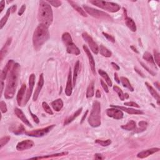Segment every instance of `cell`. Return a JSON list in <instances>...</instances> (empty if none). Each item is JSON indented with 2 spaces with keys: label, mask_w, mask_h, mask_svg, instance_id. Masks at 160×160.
Here are the masks:
<instances>
[{
  "label": "cell",
  "mask_w": 160,
  "mask_h": 160,
  "mask_svg": "<svg viewBox=\"0 0 160 160\" xmlns=\"http://www.w3.org/2000/svg\"><path fill=\"white\" fill-rule=\"evenodd\" d=\"M20 72V65L15 63L8 78V81L4 91V98L6 99H12L15 95V92L17 87L18 77H19Z\"/></svg>",
  "instance_id": "6da1fadb"
},
{
  "label": "cell",
  "mask_w": 160,
  "mask_h": 160,
  "mask_svg": "<svg viewBox=\"0 0 160 160\" xmlns=\"http://www.w3.org/2000/svg\"><path fill=\"white\" fill-rule=\"evenodd\" d=\"M50 37L48 27L40 24L35 29L33 36V45L36 51H39Z\"/></svg>",
  "instance_id": "7a4b0ae2"
},
{
  "label": "cell",
  "mask_w": 160,
  "mask_h": 160,
  "mask_svg": "<svg viewBox=\"0 0 160 160\" xmlns=\"http://www.w3.org/2000/svg\"><path fill=\"white\" fill-rule=\"evenodd\" d=\"M38 20L40 24L50 26L53 21V10L47 1H40L38 13Z\"/></svg>",
  "instance_id": "3957f363"
},
{
  "label": "cell",
  "mask_w": 160,
  "mask_h": 160,
  "mask_svg": "<svg viewBox=\"0 0 160 160\" xmlns=\"http://www.w3.org/2000/svg\"><path fill=\"white\" fill-rule=\"evenodd\" d=\"M101 104L97 101H95L92 106L90 115L88 117V122L89 125L93 128L100 126L101 121Z\"/></svg>",
  "instance_id": "277c9868"
},
{
  "label": "cell",
  "mask_w": 160,
  "mask_h": 160,
  "mask_svg": "<svg viewBox=\"0 0 160 160\" xmlns=\"http://www.w3.org/2000/svg\"><path fill=\"white\" fill-rule=\"evenodd\" d=\"M90 3L98 8L111 12V13H116L120 10V6L118 4L113 2L101 1V0L100 1V0H91L90 1Z\"/></svg>",
  "instance_id": "5b68a950"
},
{
  "label": "cell",
  "mask_w": 160,
  "mask_h": 160,
  "mask_svg": "<svg viewBox=\"0 0 160 160\" xmlns=\"http://www.w3.org/2000/svg\"><path fill=\"white\" fill-rule=\"evenodd\" d=\"M83 8L84 11L87 12V13L90 15L91 16H93L95 18L99 20H112V18L108 13L103 12L102 11L98 10L91 7H88L87 5H83Z\"/></svg>",
  "instance_id": "8992f818"
},
{
  "label": "cell",
  "mask_w": 160,
  "mask_h": 160,
  "mask_svg": "<svg viewBox=\"0 0 160 160\" xmlns=\"http://www.w3.org/2000/svg\"><path fill=\"white\" fill-rule=\"evenodd\" d=\"M55 126H56L55 125H52L50 126H48L46 128L38 129V130H36L26 131L24 133H25V134L28 137H36V138L42 137L50 132Z\"/></svg>",
  "instance_id": "52a82bcc"
},
{
  "label": "cell",
  "mask_w": 160,
  "mask_h": 160,
  "mask_svg": "<svg viewBox=\"0 0 160 160\" xmlns=\"http://www.w3.org/2000/svg\"><path fill=\"white\" fill-rule=\"evenodd\" d=\"M82 38L83 40L87 43L89 45L91 50L95 54L99 53V46H98L96 43L93 40V38L87 32H84L82 34Z\"/></svg>",
  "instance_id": "ba28073f"
},
{
  "label": "cell",
  "mask_w": 160,
  "mask_h": 160,
  "mask_svg": "<svg viewBox=\"0 0 160 160\" xmlns=\"http://www.w3.org/2000/svg\"><path fill=\"white\" fill-rule=\"evenodd\" d=\"M35 75L33 73L31 74L29 78V88L27 91V93H26V96L25 97V101L23 103V105H25V104L28 102V101L29 100L31 96L32 95L33 93V90L34 88V83H35Z\"/></svg>",
  "instance_id": "9c48e42d"
},
{
  "label": "cell",
  "mask_w": 160,
  "mask_h": 160,
  "mask_svg": "<svg viewBox=\"0 0 160 160\" xmlns=\"http://www.w3.org/2000/svg\"><path fill=\"white\" fill-rule=\"evenodd\" d=\"M106 114L108 117L115 120H121L123 118V113L118 108L112 107L106 109Z\"/></svg>",
  "instance_id": "30bf717a"
},
{
  "label": "cell",
  "mask_w": 160,
  "mask_h": 160,
  "mask_svg": "<svg viewBox=\"0 0 160 160\" xmlns=\"http://www.w3.org/2000/svg\"><path fill=\"white\" fill-rule=\"evenodd\" d=\"M34 143L32 140L26 139L18 143L16 145V148L18 151H24L32 148Z\"/></svg>",
  "instance_id": "8fae6325"
},
{
  "label": "cell",
  "mask_w": 160,
  "mask_h": 160,
  "mask_svg": "<svg viewBox=\"0 0 160 160\" xmlns=\"http://www.w3.org/2000/svg\"><path fill=\"white\" fill-rule=\"evenodd\" d=\"M44 82H45L44 75H43V74L41 73V75H40L38 84H37V87H36V90L34 91V95H33V100L34 101H36L37 100H38V96H39L40 93V91H41L43 87V85H44Z\"/></svg>",
  "instance_id": "7c38bea8"
},
{
  "label": "cell",
  "mask_w": 160,
  "mask_h": 160,
  "mask_svg": "<svg viewBox=\"0 0 160 160\" xmlns=\"http://www.w3.org/2000/svg\"><path fill=\"white\" fill-rule=\"evenodd\" d=\"M83 48L84 52L86 53V54H87V57H88V59H89V63H90V65L91 71H92V73L94 74V75H95V74H96L95 62V60H94L93 55L91 54V53L90 52V50H89V48L87 47V46L83 45Z\"/></svg>",
  "instance_id": "4fadbf2b"
},
{
  "label": "cell",
  "mask_w": 160,
  "mask_h": 160,
  "mask_svg": "<svg viewBox=\"0 0 160 160\" xmlns=\"http://www.w3.org/2000/svg\"><path fill=\"white\" fill-rule=\"evenodd\" d=\"M14 63H15V62L13 59H10L8 61L7 65H5L3 70H2L1 73V76H0L1 81H3L4 80L7 78L8 74L10 69L11 68V67H13Z\"/></svg>",
  "instance_id": "5bb4252c"
},
{
  "label": "cell",
  "mask_w": 160,
  "mask_h": 160,
  "mask_svg": "<svg viewBox=\"0 0 160 160\" xmlns=\"http://www.w3.org/2000/svg\"><path fill=\"white\" fill-rule=\"evenodd\" d=\"M9 130L10 132L13 133L16 135H20L23 133H24L25 131V129L21 124H15L11 125L9 128Z\"/></svg>",
  "instance_id": "9a60e30c"
},
{
  "label": "cell",
  "mask_w": 160,
  "mask_h": 160,
  "mask_svg": "<svg viewBox=\"0 0 160 160\" xmlns=\"http://www.w3.org/2000/svg\"><path fill=\"white\" fill-rule=\"evenodd\" d=\"M110 107L118 108L120 110L123 111V112H125L128 114H144L143 111L139 110V109H135L133 108H126V107L120 106H114V105H110Z\"/></svg>",
  "instance_id": "2e32d148"
},
{
  "label": "cell",
  "mask_w": 160,
  "mask_h": 160,
  "mask_svg": "<svg viewBox=\"0 0 160 160\" xmlns=\"http://www.w3.org/2000/svg\"><path fill=\"white\" fill-rule=\"evenodd\" d=\"M15 113L16 115V116L19 118L23 123L27 125L29 127L32 128V125L31 124V123L29 121V120L27 119L26 117L24 115L23 111L19 108H15Z\"/></svg>",
  "instance_id": "e0dca14e"
},
{
  "label": "cell",
  "mask_w": 160,
  "mask_h": 160,
  "mask_svg": "<svg viewBox=\"0 0 160 160\" xmlns=\"http://www.w3.org/2000/svg\"><path fill=\"white\" fill-rule=\"evenodd\" d=\"M72 91H73V80H72L71 68H70L68 75L66 87L65 89V94L66 95V96H70L72 94Z\"/></svg>",
  "instance_id": "ac0fdd59"
},
{
  "label": "cell",
  "mask_w": 160,
  "mask_h": 160,
  "mask_svg": "<svg viewBox=\"0 0 160 160\" xmlns=\"http://www.w3.org/2000/svg\"><path fill=\"white\" fill-rule=\"evenodd\" d=\"M159 148H151V149H148L146 150H144L139 152V153H138L137 155V157L138 158H145L148 157L149 156L153 155V154H155V153H157L158 151H159Z\"/></svg>",
  "instance_id": "d6986e66"
},
{
  "label": "cell",
  "mask_w": 160,
  "mask_h": 160,
  "mask_svg": "<svg viewBox=\"0 0 160 160\" xmlns=\"http://www.w3.org/2000/svg\"><path fill=\"white\" fill-rule=\"evenodd\" d=\"M66 51L68 53L75 54L76 55V56H78V55L80 54L79 49L76 46V45L73 42L66 45Z\"/></svg>",
  "instance_id": "ffe728a7"
},
{
  "label": "cell",
  "mask_w": 160,
  "mask_h": 160,
  "mask_svg": "<svg viewBox=\"0 0 160 160\" xmlns=\"http://www.w3.org/2000/svg\"><path fill=\"white\" fill-rule=\"evenodd\" d=\"M26 88V84H23L21 88L20 89V90L18 91V92L17 96H16V100H17L18 104L19 106H23L22 105V101L23 100L24 93H25Z\"/></svg>",
  "instance_id": "44dd1931"
},
{
  "label": "cell",
  "mask_w": 160,
  "mask_h": 160,
  "mask_svg": "<svg viewBox=\"0 0 160 160\" xmlns=\"http://www.w3.org/2000/svg\"><path fill=\"white\" fill-rule=\"evenodd\" d=\"M11 41H12L11 38H8V40L5 43V44L4 45L3 47L1 48V51H0V59H1V61H2L4 57L6 56V54H7L8 50V48L11 43Z\"/></svg>",
  "instance_id": "7402d4cb"
},
{
  "label": "cell",
  "mask_w": 160,
  "mask_h": 160,
  "mask_svg": "<svg viewBox=\"0 0 160 160\" xmlns=\"http://www.w3.org/2000/svg\"><path fill=\"white\" fill-rule=\"evenodd\" d=\"M125 20L126 26L130 29V30L133 32H137V25L136 23L131 19V18H129L127 16L126 14L125 15Z\"/></svg>",
  "instance_id": "603a6c76"
},
{
  "label": "cell",
  "mask_w": 160,
  "mask_h": 160,
  "mask_svg": "<svg viewBox=\"0 0 160 160\" xmlns=\"http://www.w3.org/2000/svg\"><path fill=\"white\" fill-rule=\"evenodd\" d=\"M145 85H146V88H148V90L150 94L152 95V96L154 98H155V99L157 100V103L159 105V101H160L159 100H160V97H159V95L158 94V92L155 89H154L152 86L151 84H150L146 82Z\"/></svg>",
  "instance_id": "cb8c5ba5"
},
{
  "label": "cell",
  "mask_w": 160,
  "mask_h": 160,
  "mask_svg": "<svg viewBox=\"0 0 160 160\" xmlns=\"http://www.w3.org/2000/svg\"><path fill=\"white\" fill-rule=\"evenodd\" d=\"M68 155V152L65 151V152H62L59 153H56V154H53V155H46V156H38V157H33L31 159H49V158H56V157H59V156H63Z\"/></svg>",
  "instance_id": "d4e9b609"
},
{
  "label": "cell",
  "mask_w": 160,
  "mask_h": 160,
  "mask_svg": "<svg viewBox=\"0 0 160 160\" xmlns=\"http://www.w3.org/2000/svg\"><path fill=\"white\" fill-rule=\"evenodd\" d=\"M82 110H83V108H81L78 109L76 112L75 113H74L72 115H71L70 116H69L68 118L66 120H65V122H64V125H67L70 124V123H71L72 121H73L74 120H75L77 117L82 112Z\"/></svg>",
  "instance_id": "484cf974"
},
{
  "label": "cell",
  "mask_w": 160,
  "mask_h": 160,
  "mask_svg": "<svg viewBox=\"0 0 160 160\" xmlns=\"http://www.w3.org/2000/svg\"><path fill=\"white\" fill-rule=\"evenodd\" d=\"M51 106L53 109L56 111V112H59L63 107V101L62 100L59 98V99L52 101Z\"/></svg>",
  "instance_id": "4316f807"
},
{
  "label": "cell",
  "mask_w": 160,
  "mask_h": 160,
  "mask_svg": "<svg viewBox=\"0 0 160 160\" xmlns=\"http://www.w3.org/2000/svg\"><path fill=\"white\" fill-rule=\"evenodd\" d=\"M68 2L70 5L71 6V7L75 9L78 13H79L80 14V15L83 16V17H87L88 15H87V13H86V12L84 11V10H83L81 7H79V6L78 4H76L75 2H73V1H68Z\"/></svg>",
  "instance_id": "83f0119b"
},
{
  "label": "cell",
  "mask_w": 160,
  "mask_h": 160,
  "mask_svg": "<svg viewBox=\"0 0 160 160\" xmlns=\"http://www.w3.org/2000/svg\"><path fill=\"white\" fill-rule=\"evenodd\" d=\"M99 53L103 57L106 58H109L112 57V52L103 45H100V46L99 47Z\"/></svg>",
  "instance_id": "f1b7e54d"
},
{
  "label": "cell",
  "mask_w": 160,
  "mask_h": 160,
  "mask_svg": "<svg viewBox=\"0 0 160 160\" xmlns=\"http://www.w3.org/2000/svg\"><path fill=\"white\" fill-rule=\"evenodd\" d=\"M79 61H77L75 65V67H74V73H73V87H75L76 83V79L78 78V75L79 70Z\"/></svg>",
  "instance_id": "f546056e"
},
{
  "label": "cell",
  "mask_w": 160,
  "mask_h": 160,
  "mask_svg": "<svg viewBox=\"0 0 160 160\" xmlns=\"http://www.w3.org/2000/svg\"><path fill=\"white\" fill-rule=\"evenodd\" d=\"M120 81L122 83L123 86V87L128 89L131 92L134 91V88L132 87L130 81H129V79L127 78L122 76L120 78Z\"/></svg>",
  "instance_id": "4dcf8cb0"
},
{
  "label": "cell",
  "mask_w": 160,
  "mask_h": 160,
  "mask_svg": "<svg viewBox=\"0 0 160 160\" xmlns=\"http://www.w3.org/2000/svg\"><path fill=\"white\" fill-rule=\"evenodd\" d=\"M137 125L136 122L133 120L129 121L125 125L121 126V128L126 131H132L136 129Z\"/></svg>",
  "instance_id": "1f68e13d"
},
{
  "label": "cell",
  "mask_w": 160,
  "mask_h": 160,
  "mask_svg": "<svg viewBox=\"0 0 160 160\" xmlns=\"http://www.w3.org/2000/svg\"><path fill=\"white\" fill-rule=\"evenodd\" d=\"M143 58L146 61H147L148 63L149 64L151 65L152 66H153L154 67H155V68L156 69V65H155V61H154V59H153V57L152 55L150 53L148 52V51H146L143 56Z\"/></svg>",
  "instance_id": "d6a6232c"
},
{
  "label": "cell",
  "mask_w": 160,
  "mask_h": 160,
  "mask_svg": "<svg viewBox=\"0 0 160 160\" xmlns=\"http://www.w3.org/2000/svg\"><path fill=\"white\" fill-rule=\"evenodd\" d=\"M98 73L100 74V76L105 80L106 83H107V84L109 86V87H112L113 85V83H112V80H111L110 78L109 77V75H108V73L106 72H105L104 71L102 70H98Z\"/></svg>",
  "instance_id": "836d02e7"
},
{
  "label": "cell",
  "mask_w": 160,
  "mask_h": 160,
  "mask_svg": "<svg viewBox=\"0 0 160 160\" xmlns=\"http://www.w3.org/2000/svg\"><path fill=\"white\" fill-rule=\"evenodd\" d=\"M11 13V7H10L8 9L7 13H6L5 15L1 18V21H0V29H3V28L4 26L6 23H7Z\"/></svg>",
  "instance_id": "e575fe53"
},
{
  "label": "cell",
  "mask_w": 160,
  "mask_h": 160,
  "mask_svg": "<svg viewBox=\"0 0 160 160\" xmlns=\"http://www.w3.org/2000/svg\"><path fill=\"white\" fill-rule=\"evenodd\" d=\"M94 95H95V83L94 81H92L91 83H90L87 88L86 96H87V98H90L93 97Z\"/></svg>",
  "instance_id": "d590c367"
},
{
  "label": "cell",
  "mask_w": 160,
  "mask_h": 160,
  "mask_svg": "<svg viewBox=\"0 0 160 160\" xmlns=\"http://www.w3.org/2000/svg\"><path fill=\"white\" fill-rule=\"evenodd\" d=\"M62 40H63V41L64 43V44L65 45V46L73 42V40H72L71 34L69 33H68V32H65V33H64L63 34V35H62Z\"/></svg>",
  "instance_id": "8d00e7d4"
},
{
  "label": "cell",
  "mask_w": 160,
  "mask_h": 160,
  "mask_svg": "<svg viewBox=\"0 0 160 160\" xmlns=\"http://www.w3.org/2000/svg\"><path fill=\"white\" fill-rule=\"evenodd\" d=\"M113 90L116 92L117 94H118V97L120 98V99L121 101H124L125 100V98L124 93H123V91L121 90V89L120 87H118V86L114 85L113 87Z\"/></svg>",
  "instance_id": "74e56055"
},
{
  "label": "cell",
  "mask_w": 160,
  "mask_h": 160,
  "mask_svg": "<svg viewBox=\"0 0 160 160\" xmlns=\"http://www.w3.org/2000/svg\"><path fill=\"white\" fill-rule=\"evenodd\" d=\"M148 126V123L147 122L144 121H141L139 122V128L137 129V131H136V133H141L143 132L145 130H146V129Z\"/></svg>",
  "instance_id": "f35d334b"
},
{
  "label": "cell",
  "mask_w": 160,
  "mask_h": 160,
  "mask_svg": "<svg viewBox=\"0 0 160 160\" xmlns=\"http://www.w3.org/2000/svg\"><path fill=\"white\" fill-rule=\"evenodd\" d=\"M95 143L100 145L102 146H108L112 144V140L111 139H107V140H101V139H96L95 141Z\"/></svg>",
  "instance_id": "ab89813d"
},
{
  "label": "cell",
  "mask_w": 160,
  "mask_h": 160,
  "mask_svg": "<svg viewBox=\"0 0 160 160\" xmlns=\"http://www.w3.org/2000/svg\"><path fill=\"white\" fill-rule=\"evenodd\" d=\"M11 139V137L9 136H6L0 139V149H2L3 147L7 145Z\"/></svg>",
  "instance_id": "60d3db41"
},
{
  "label": "cell",
  "mask_w": 160,
  "mask_h": 160,
  "mask_svg": "<svg viewBox=\"0 0 160 160\" xmlns=\"http://www.w3.org/2000/svg\"><path fill=\"white\" fill-rule=\"evenodd\" d=\"M42 106H43V108L44 109L45 112L46 113H47L48 114H50V115L53 114V111L51 110L50 106L48 105V104L46 102H45V101L43 102V103H42Z\"/></svg>",
  "instance_id": "b9f144b4"
},
{
  "label": "cell",
  "mask_w": 160,
  "mask_h": 160,
  "mask_svg": "<svg viewBox=\"0 0 160 160\" xmlns=\"http://www.w3.org/2000/svg\"><path fill=\"white\" fill-rule=\"evenodd\" d=\"M153 53H154V57H155V59H154V61H155V63H156L157 65L159 67L160 66V54L155 50H154Z\"/></svg>",
  "instance_id": "7bdbcfd3"
},
{
  "label": "cell",
  "mask_w": 160,
  "mask_h": 160,
  "mask_svg": "<svg viewBox=\"0 0 160 160\" xmlns=\"http://www.w3.org/2000/svg\"><path fill=\"white\" fill-rule=\"evenodd\" d=\"M49 4H50L51 5H52L53 7H55V8H58L62 4L61 1H58V0H54V1H47Z\"/></svg>",
  "instance_id": "ee69618b"
},
{
  "label": "cell",
  "mask_w": 160,
  "mask_h": 160,
  "mask_svg": "<svg viewBox=\"0 0 160 160\" xmlns=\"http://www.w3.org/2000/svg\"><path fill=\"white\" fill-rule=\"evenodd\" d=\"M0 109H1V112L2 113H5L7 112V104L5 103L3 101H0Z\"/></svg>",
  "instance_id": "f6af8a7d"
},
{
  "label": "cell",
  "mask_w": 160,
  "mask_h": 160,
  "mask_svg": "<svg viewBox=\"0 0 160 160\" xmlns=\"http://www.w3.org/2000/svg\"><path fill=\"white\" fill-rule=\"evenodd\" d=\"M102 33H103V34L104 35V36L105 37V38H106L108 41H111V42H112L113 43H115V39H114V37H113V36L110 35V34H108V33H104V32H103Z\"/></svg>",
  "instance_id": "bcb514c9"
},
{
  "label": "cell",
  "mask_w": 160,
  "mask_h": 160,
  "mask_svg": "<svg viewBox=\"0 0 160 160\" xmlns=\"http://www.w3.org/2000/svg\"><path fill=\"white\" fill-rule=\"evenodd\" d=\"M124 105L128 106H132V107H135V108H139V106L137 103L133 101H130V102H126L124 103Z\"/></svg>",
  "instance_id": "7dc6e473"
},
{
  "label": "cell",
  "mask_w": 160,
  "mask_h": 160,
  "mask_svg": "<svg viewBox=\"0 0 160 160\" xmlns=\"http://www.w3.org/2000/svg\"><path fill=\"white\" fill-rule=\"evenodd\" d=\"M139 63H140V64L141 65V66H142L149 73H150L152 76H155V75H156V73H155V72H153V71H151L150 69H149L148 68V67H147L143 63H142V62H139Z\"/></svg>",
  "instance_id": "c3c4849f"
},
{
  "label": "cell",
  "mask_w": 160,
  "mask_h": 160,
  "mask_svg": "<svg viewBox=\"0 0 160 160\" xmlns=\"http://www.w3.org/2000/svg\"><path fill=\"white\" fill-rule=\"evenodd\" d=\"M29 113H30L31 116H32V118H33V121H34L36 123L38 124L39 123H40V120H39V118H38V116H37L36 114H33V113H32V111H31V109H29Z\"/></svg>",
  "instance_id": "681fc988"
},
{
  "label": "cell",
  "mask_w": 160,
  "mask_h": 160,
  "mask_svg": "<svg viewBox=\"0 0 160 160\" xmlns=\"http://www.w3.org/2000/svg\"><path fill=\"white\" fill-rule=\"evenodd\" d=\"M101 87L102 88H103L104 91L106 92V93H109V89H108V85L105 83V82H104L103 80L101 79Z\"/></svg>",
  "instance_id": "f907efd6"
},
{
  "label": "cell",
  "mask_w": 160,
  "mask_h": 160,
  "mask_svg": "<svg viewBox=\"0 0 160 160\" xmlns=\"http://www.w3.org/2000/svg\"><path fill=\"white\" fill-rule=\"evenodd\" d=\"M26 5H25V4H23V5L21 6V7L20 8V10L18 11V15H19V16H21V15L24 13V11H25V10H26Z\"/></svg>",
  "instance_id": "816d5d0a"
},
{
  "label": "cell",
  "mask_w": 160,
  "mask_h": 160,
  "mask_svg": "<svg viewBox=\"0 0 160 160\" xmlns=\"http://www.w3.org/2000/svg\"><path fill=\"white\" fill-rule=\"evenodd\" d=\"M4 7H5V1L2 0V1H1V2H0V13H1L3 11Z\"/></svg>",
  "instance_id": "f5cc1de1"
},
{
  "label": "cell",
  "mask_w": 160,
  "mask_h": 160,
  "mask_svg": "<svg viewBox=\"0 0 160 160\" xmlns=\"http://www.w3.org/2000/svg\"><path fill=\"white\" fill-rule=\"evenodd\" d=\"M95 159H103L104 157L99 153H96L95 155Z\"/></svg>",
  "instance_id": "db71d44e"
},
{
  "label": "cell",
  "mask_w": 160,
  "mask_h": 160,
  "mask_svg": "<svg viewBox=\"0 0 160 160\" xmlns=\"http://www.w3.org/2000/svg\"><path fill=\"white\" fill-rule=\"evenodd\" d=\"M111 64H112V65L113 66V67L115 69V70H117V71L120 70V66H119L118 65H117L116 63H114V62H112Z\"/></svg>",
  "instance_id": "11a10c76"
},
{
  "label": "cell",
  "mask_w": 160,
  "mask_h": 160,
  "mask_svg": "<svg viewBox=\"0 0 160 160\" xmlns=\"http://www.w3.org/2000/svg\"><path fill=\"white\" fill-rule=\"evenodd\" d=\"M114 79H115V81L116 82L118 83V84H120V79L118 77V74H117L116 73H114Z\"/></svg>",
  "instance_id": "9f6ffc18"
},
{
  "label": "cell",
  "mask_w": 160,
  "mask_h": 160,
  "mask_svg": "<svg viewBox=\"0 0 160 160\" xmlns=\"http://www.w3.org/2000/svg\"><path fill=\"white\" fill-rule=\"evenodd\" d=\"M96 98H100L101 96V93L100 90H97L96 91Z\"/></svg>",
  "instance_id": "6f0895ef"
},
{
  "label": "cell",
  "mask_w": 160,
  "mask_h": 160,
  "mask_svg": "<svg viewBox=\"0 0 160 160\" xmlns=\"http://www.w3.org/2000/svg\"><path fill=\"white\" fill-rule=\"evenodd\" d=\"M16 8H17V7H16V4H14V5L12 6V7H11V13H15V12L16 10Z\"/></svg>",
  "instance_id": "680465c9"
},
{
  "label": "cell",
  "mask_w": 160,
  "mask_h": 160,
  "mask_svg": "<svg viewBox=\"0 0 160 160\" xmlns=\"http://www.w3.org/2000/svg\"><path fill=\"white\" fill-rule=\"evenodd\" d=\"M134 70L135 71H136L138 74H139V76H141V77H143V78H144L145 77V76L143 75V74L142 73H141V71H139L137 68H134Z\"/></svg>",
  "instance_id": "91938a15"
},
{
  "label": "cell",
  "mask_w": 160,
  "mask_h": 160,
  "mask_svg": "<svg viewBox=\"0 0 160 160\" xmlns=\"http://www.w3.org/2000/svg\"><path fill=\"white\" fill-rule=\"evenodd\" d=\"M3 89H4V82L1 81V96L3 94Z\"/></svg>",
  "instance_id": "94428289"
},
{
  "label": "cell",
  "mask_w": 160,
  "mask_h": 160,
  "mask_svg": "<svg viewBox=\"0 0 160 160\" xmlns=\"http://www.w3.org/2000/svg\"><path fill=\"white\" fill-rule=\"evenodd\" d=\"M88 111L87 110V112H86V113L84 114V116H83V118H82V119H81V123H82L84 121V119L86 118V117H87V114H88Z\"/></svg>",
  "instance_id": "6125c7cd"
},
{
  "label": "cell",
  "mask_w": 160,
  "mask_h": 160,
  "mask_svg": "<svg viewBox=\"0 0 160 160\" xmlns=\"http://www.w3.org/2000/svg\"><path fill=\"white\" fill-rule=\"evenodd\" d=\"M131 50H132L134 52L137 53H139V51L137 50V49L136 48H134L133 46H131Z\"/></svg>",
  "instance_id": "be15d7a7"
},
{
  "label": "cell",
  "mask_w": 160,
  "mask_h": 160,
  "mask_svg": "<svg viewBox=\"0 0 160 160\" xmlns=\"http://www.w3.org/2000/svg\"><path fill=\"white\" fill-rule=\"evenodd\" d=\"M124 95H125V99H128V98H129V95H128V93H125V94H124Z\"/></svg>",
  "instance_id": "e7e4bbea"
},
{
  "label": "cell",
  "mask_w": 160,
  "mask_h": 160,
  "mask_svg": "<svg viewBox=\"0 0 160 160\" xmlns=\"http://www.w3.org/2000/svg\"><path fill=\"white\" fill-rule=\"evenodd\" d=\"M155 84L157 88H158V90H159V83H158V82H156V83H155Z\"/></svg>",
  "instance_id": "03108f58"
}]
</instances>
